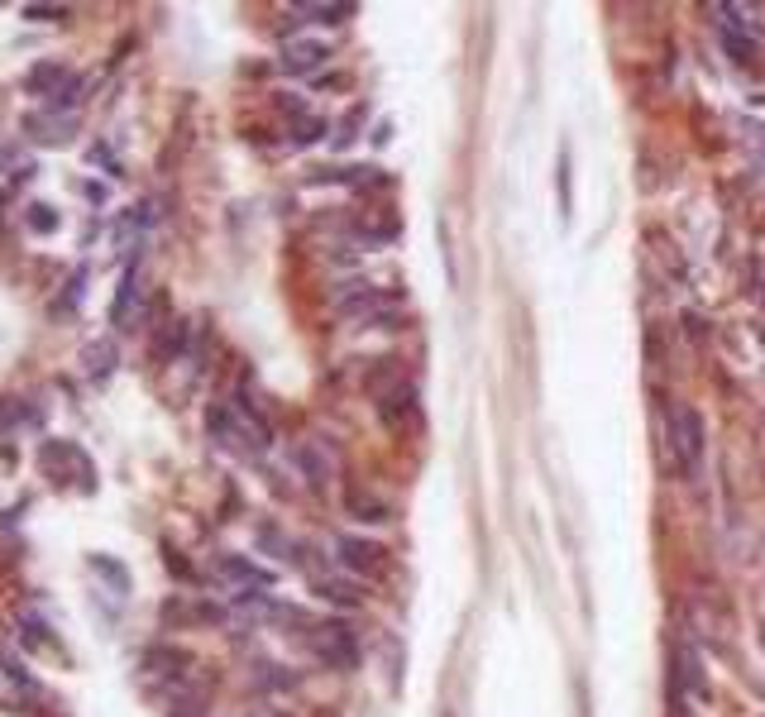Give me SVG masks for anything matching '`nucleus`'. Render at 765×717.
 Instances as JSON below:
<instances>
[{"label": "nucleus", "mask_w": 765, "mask_h": 717, "mask_svg": "<svg viewBox=\"0 0 765 717\" xmlns=\"http://www.w3.org/2000/svg\"><path fill=\"white\" fill-rule=\"evenodd\" d=\"M48 641H53L48 622H39V617H24V646H48Z\"/></svg>", "instance_id": "obj_20"}, {"label": "nucleus", "mask_w": 765, "mask_h": 717, "mask_svg": "<svg viewBox=\"0 0 765 717\" xmlns=\"http://www.w3.org/2000/svg\"><path fill=\"white\" fill-rule=\"evenodd\" d=\"M82 364H87V378H96V383H101V378L120 364V354H115V345H110V340H96V345L82 349Z\"/></svg>", "instance_id": "obj_12"}, {"label": "nucleus", "mask_w": 765, "mask_h": 717, "mask_svg": "<svg viewBox=\"0 0 765 717\" xmlns=\"http://www.w3.org/2000/svg\"><path fill=\"white\" fill-rule=\"evenodd\" d=\"M29 230H34V235H53V230H58V211H53L48 201H34V206H29Z\"/></svg>", "instance_id": "obj_17"}, {"label": "nucleus", "mask_w": 765, "mask_h": 717, "mask_svg": "<svg viewBox=\"0 0 765 717\" xmlns=\"http://www.w3.org/2000/svg\"><path fill=\"white\" fill-rule=\"evenodd\" d=\"M144 665H149V674H158V679H177L182 670H192V655L177 651V646H153V651L144 655Z\"/></svg>", "instance_id": "obj_11"}, {"label": "nucleus", "mask_w": 765, "mask_h": 717, "mask_svg": "<svg viewBox=\"0 0 765 717\" xmlns=\"http://www.w3.org/2000/svg\"><path fill=\"white\" fill-rule=\"evenodd\" d=\"M665 435H670V459L684 478H699L703 469V416L689 402H675L665 416Z\"/></svg>", "instance_id": "obj_2"}, {"label": "nucleus", "mask_w": 765, "mask_h": 717, "mask_svg": "<svg viewBox=\"0 0 765 717\" xmlns=\"http://www.w3.org/2000/svg\"><path fill=\"white\" fill-rule=\"evenodd\" d=\"M326 134V120L321 115H297V144H316Z\"/></svg>", "instance_id": "obj_19"}, {"label": "nucleus", "mask_w": 765, "mask_h": 717, "mask_svg": "<svg viewBox=\"0 0 765 717\" xmlns=\"http://www.w3.org/2000/svg\"><path fill=\"white\" fill-rule=\"evenodd\" d=\"M699 694H703L699 660H694L689 646H675V670H670V708H675V717L689 713V698H699Z\"/></svg>", "instance_id": "obj_5"}, {"label": "nucleus", "mask_w": 765, "mask_h": 717, "mask_svg": "<svg viewBox=\"0 0 765 717\" xmlns=\"http://www.w3.org/2000/svg\"><path fill=\"white\" fill-rule=\"evenodd\" d=\"M206 426H211V435H216L225 450H240V455H259L263 445H268V426L259 421V412H254L249 397L216 402L211 416H206Z\"/></svg>", "instance_id": "obj_1"}, {"label": "nucleus", "mask_w": 765, "mask_h": 717, "mask_svg": "<svg viewBox=\"0 0 765 717\" xmlns=\"http://www.w3.org/2000/svg\"><path fill=\"white\" fill-rule=\"evenodd\" d=\"M82 91H87V77H67L63 87L53 91V96H48V106H53V110H63V115H67V110H77V106H82Z\"/></svg>", "instance_id": "obj_15"}, {"label": "nucleus", "mask_w": 765, "mask_h": 717, "mask_svg": "<svg viewBox=\"0 0 765 717\" xmlns=\"http://www.w3.org/2000/svg\"><path fill=\"white\" fill-rule=\"evenodd\" d=\"M29 163H20V149L15 144H0V173H10V177H20Z\"/></svg>", "instance_id": "obj_22"}, {"label": "nucleus", "mask_w": 765, "mask_h": 717, "mask_svg": "<svg viewBox=\"0 0 765 717\" xmlns=\"http://www.w3.org/2000/svg\"><path fill=\"white\" fill-rule=\"evenodd\" d=\"M311 584H316V593H326L330 603H340V608H359V603H364L359 579H340V574H330V569H311Z\"/></svg>", "instance_id": "obj_8"}, {"label": "nucleus", "mask_w": 765, "mask_h": 717, "mask_svg": "<svg viewBox=\"0 0 765 717\" xmlns=\"http://www.w3.org/2000/svg\"><path fill=\"white\" fill-rule=\"evenodd\" d=\"M220 574H225L230 584H240V593H235V598H244V593H263V588L273 584V574H268V569H259L254 560H244V555H225V560H220Z\"/></svg>", "instance_id": "obj_7"}, {"label": "nucleus", "mask_w": 765, "mask_h": 717, "mask_svg": "<svg viewBox=\"0 0 765 717\" xmlns=\"http://www.w3.org/2000/svg\"><path fill=\"white\" fill-rule=\"evenodd\" d=\"M67 77H72V72H63V67H34V72H29V77H24V87L29 91H39V96H53V91L63 87Z\"/></svg>", "instance_id": "obj_13"}, {"label": "nucleus", "mask_w": 765, "mask_h": 717, "mask_svg": "<svg viewBox=\"0 0 765 717\" xmlns=\"http://www.w3.org/2000/svg\"><path fill=\"white\" fill-rule=\"evenodd\" d=\"M330 58V48L321 39H287L283 44V67L287 72H316Z\"/></svg>", "instance_id": "obj_9"}, {"label": "nucleus", "mask_w": 765, "mask_h": 717, "mask_svg": "<svg viewBox=\"0 0 765 717\" xmlns=\"http://www.w3.org/2000/svg\"><path fill=\"white\" fill-rule=\"evenodd\" d=\"M350 512H364L359 522H388L393 512L383 507V502H373V498H364V493H350Z\"/></svg>", "instance_id": "obj_18"}, {"label": "nucleus", "mask_w": 765, "mask_h": 717, "mask_svg": "<svg viewBox=\"0 0 765 717\" xmlns=\"http://www.w3.org/2000/svg\"><path fill=\"white\" fill-rule=\"evenodd\" d=\"M134 306H139V268H125V278H120V287H115V302H110V321L115 326H130L134 321Z\"/></svg>", "instance_id": "obj_10"}, {"label": "nucleus", "mask_w": 765, "mask_h": 717, "mask_svg": "<svg viewBox=\"0 0 765 717\" xmlns=\"http://www.w3.org/2000/svg\"><path fill=\"white\" fill-rule=\"evenodd\" d=\"M335 565L345 574H364V579H378L388 569V550L378 541H364V536H340L335 541Z\"/></svg>", "instance_id": "obj_4"}, {"label": "nucleus", "mask_w": 765, "mask_h": 717, "mask_svg": "<svg viewBox=\"0 0 765 717\" xmlns=\"http://www.w3.org/2000/svg\"><path fill=\"white\" fill-rule=\"evenodd\" d=\"M24 416L29 412H20V397H5V402H0V426H5V431H15Z\"/></svg>", "instance_id": "obj_21"}, {"label": "nucleus", "mask_w": 765, "mask_h": 717, "mask_svg": "<svg viewBox=\"0 0 765 717\" xmlns=\"http://www.w3.org/2000/svg\"><path fill=\"white\" fill-rule=\"evenodd\" d=\"M67 15V5H29L24 10V20H63Z\"/></svg>", "instance_id": "obj_23"}, {"label": "nucleus", "mask_w": 765, "mask_h": 717, "mask_svg": "<svg viewBox=\"0 0 765 717\" xmlns=\"http://www.w3.org/2000/svg\"><path fill=\"white\" fill-rule=\"evenodd\" d=\"M297 15H306V20H321V24H345L354 15V5H297Z\"/></svg>", "instance_id": "obj_16"}, {"label": "nucleus", "mask_w": 765, "mask_h": 717, "mask_svg": "<svg viewBox=\"0 0 765 717\" xmlns=\"http://www.w3.org/2000/svg\"><path fill=\"white\" fill-rule=\"evenodd\" d=\"M306 651L316 655L321 665L345 670V665L359 660V636H354L345 622H311V627H306Z\"/></svg>", "instance_id": "obj_3"}, {"label": "nucleus", "mask_w": 765, "mask_h": 717, "mask_svg": "<svg viewBox=\"0 0 765 717\" xmlns=\"http://www.w3.org/2000/svg\"><path fill=\"white\" fill-rule=\"evenodd\" d=\"M87 565H91V574H101L115 593H130V569L125 565H115V560H106V555H91Z\"/></svg>", "instance_id": "obj_14"}, {"label": "nucleus", "mask_w": 765, "mask_h": 717, "mask_svg": "<svg viewBox=\"0 0 765 717\" xmlns=\"http://www.w3.org/2000/svg\"><path fill=\"white\" fill-rule=\"evenodd\" d=\"M292 459H297V469H302V474L311 478L316 488H326L330 478L340 474V459H335V450H330L326 440H302Z\"/></svg>", "instance_id": "obj_6"}]
</instances>
